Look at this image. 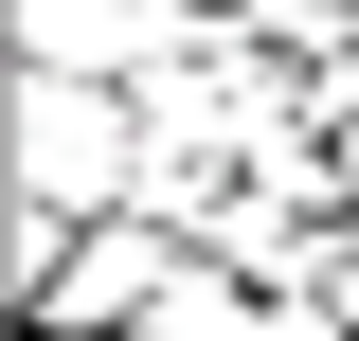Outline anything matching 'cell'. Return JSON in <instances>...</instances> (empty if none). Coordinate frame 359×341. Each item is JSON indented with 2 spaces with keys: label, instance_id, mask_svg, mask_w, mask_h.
<instances>
[{
  "label": "cell",
  "instance_id": "obj_1",
  "mask_svg": "<svg viewBox=\"0 0 359 341\" xmlns=\"http://www.w3.org/2000/svg\"><path fill=\"white\" fill-rule=\"evenodd\" d=\"M18 215H72V234L144 215V108H126V90L18 72Z\"/></svg>",
  "mask_w": 359,
  "mask_h": 341
},
{
  "label": "cell",
  "instance_id": "obj_3",
  "mask_svg": "<svg viewBox=\"0 0 359 341\" xmlns=\"http://www.w3.org/2000/svg\"><path fill=\"white\" fill-rule=\"evenodd\" d=\"M341 18H359V0H341Z\"/></svg>",
  "mask_w": 359,
  "mask_h": 341
},
{
  "label": "cell",
  "instance_id": "obj_2",
  "mask_svg": "<svg viewBox=\"0 0 359 341\" xmlns=\"http://www.w3.org/2000/svg\"><path fill=\"white\" fill-rule=\"evenodd\" d=\"M341 234H359V215H341Z\"/></svg>",
  "mask_w": 359,
  "mask_h": 341
}]
</instances>
